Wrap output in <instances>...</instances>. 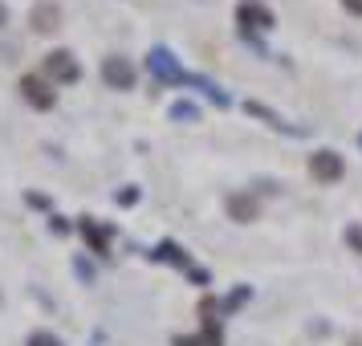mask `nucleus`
Masks as SVG:
<instances>
[{
    "instance_id": "1",
    "label": "nucleus",
    "mask_w": 362,
    "mask_h": 346,
    "mask_svg": "<svg viewBox=\"0 0 362 346\" xmlns=\"http://www.w3.org/2000/svg\"><path fill=\"white\" fill-rule=\"evenodd\" d=\"M147 69L163 86H187V69H183L180 62H175V53L163 50V45H155V50L147 53Z\"/></svg>"
},
{
    "instance_id": "22",
    "label": "nucleus",
    "mask_w": 362,
    "mask_h": 346,
    "mask_svg": "<svg viewBox=\"0 0 362 346\" xmlns=\"http://www.w3.org/2000/svg\"><path fill=\"white\" fill-rule=\"evenodd\" d=\"M346 13H354V17H362V0H342Z\"/></svg>"
},
{
    "instance_id": "15",
    "label": "nucleus",
    "mask_w": 362,
    "mask_h": 346,
    "mask_svg": "<svg viewBox=\"0 0 362 346\" xmlns=\"http://www.w3.org/2000/svg\"><path fill=\"white\" fill-rule=\"evenodd\" d=\"M248 294H252V289H248V285H236V294H232L228 301H224V306H220V310H224V313L240 310V306H245V301H248Z\"/></svg>"
},
{
    "instance_id": "11",
    "label": "nucleus",
    "mask_w": 362,
    "mask_h": 346,
    "mask_svg": "<svg viewBox=\"0 0 362 346\" xmlns=\"http://www.w3.org/2000/svg\"><path fill=\"white\" fill-rule=\"evenodd\" d=\"M151 257H155V261H171V265H183V269H192V261H187V257H183V248L175 245V241H163V245L155 248V253H151Z\"/></svg>"
},
{
    "instance_id": "21",
    "label": "nucleus",
    "mask_w": 362,
    "mask_h": 346,
    "mask_svg": "<svg viewBox=\"0 0 362 346\" xmlns=\"http://www.w3.org/2000/svg\"><path fill=\"white\" fill-rule=\"evenodd\" d=\"M171 346H204V342H199V338H187V334H175V338H171Z\"/></svg>"
},
{
    "instance_id": "23",
    "label": "nucleus",
    "mask_w": 362,
    "mask_h": 346,
    "mask_svg": "<svg viewBox=\"0 0 362 346\" xmlns=\"http://www.w3.org/2000/svg\"><path fill=\"white\" fill-rule=\"evenodd\" d=\"M25 200H29L33 208H49V200H45V196H37V192H29V196H25Z\"/></svg>"
},
{
    "instance_id": "16",
    "label": "nucleus",
    "mask_w": 362,
    "mask_h": 346,
    "mask_svg": "<svg viewBox=\"0 0 362 346\" xmlns=\"http://www.w3.org/2000/svg\"><path fill=\"white\" fill-rule=\"evenodd\" d=\"M74 273H78L82 285H94V265L86 261V257H74Z\"/></svg>"
},
{
    "instance_id": "7",
    "label": "nucleus",
    "mask_w": 362,
    "mask_h": 346,
    "mask_svg": "<svg viewBox=\"0 0 362 346\" xmlns=\"http://www.w3.org/2000/svg\"><path fill=\"white\" fill-rule=\"evenodd\" d=\"M310 175L317 183H338L346 175V163L338 151H317V155H310Z\"/></svg>"
},
{
    "instance_id": "2",
    "label": "nucleus",
    "mask_w": 362,
    "mask_h": 346,
    "mask_svg": "<svg viewBox=\"0 0 362 346\" xmlns=\"http://www.w3.org/2000/svg\"><path fill=\"white\" fill-rule=\"evenodd\" d=\"M236 25H240V33H269L273 25H277V17H273V8L264 4V0H240L236 4Z\"/></svg>"
},
{
    "instance_id": "25",
    "label": "nucleus",
    "mask_w": 362,
    "mask_h": 346,
    "mask_svg": "<svg viewBox=\"0 0 362 346\" xmlns=\"http://www.w3.org/2000/svg\"><path fill=\"white\" fill-rule=\"evenodd\" d=\"M358 147H362V134H358Z\"/></svg>"
},
{
    "instance_id": "19",
    "label": "nucleus",
    "mask_w": 362,
    "mask_h": 346,
    "mask_svg": "<svg viewBox=\"0 0 362 346\" xmlns=\"http://www.w3.org/2000/svg\"><path fill=\"white\" fill-rule=\"evenodd\" d=\"M118 204H122V208H131V204H139V188H122V192H118Z\"/></svg>"
},
{
    "instance_id": "6",
    "label": "nucleus",
    "mask_w": 362,
    "mask_h": 346,
    "mask_svg": "<svg viewBox=\"0 0 362 346\" xmlns=\"http://www.w3.org/2000/svg\"><path fill=\"white\" fill-rule=\"evenodd\" d=\"M62 4L57 0H37L33 4V13H29V25H33V33H41V37H53L57 29H62Z\"/></svg>"
},
{
    "instance_id": "5",
    "label": "nucleus",
    "mask_w": 362,
    "mask_h": 346,
    "mask_svg": "<svg viewBox=\"0 0 362 346\" xmlns=\"http://www.w3.org/2000/svg\"><path fill=\"white\" fill-rule=\"evenodd\" d=\"M21 94H25V102H29L33 110H53V106H57V90H53L45 78H37V74H25V78H21Z\"/></svg>"
},
{
    "instance_id": "9",
    "label": "nucleus",
    "mask_w": 362,
    "mask_h": 346,
    "mask_svg": "<svg viewBox=\"0 0 362 346\" xmlns=\"http://www.w3.org/2000/svg\"><path fill=\"white\" fill-rule=\"evenodd\" d=\"M78 229H82L86 245L94 248V253H110V229H106V224H94L90 216H82V220H78Z\"/></svg>"
},
{
    "instance_id": "24",
    "label": "nucleus",
    "mask_w": 362,
    "mask_h": 346,
    "mask_svg": "<svg viewBox=\"0 0 362 346\" xmlns=\"http://www.w3.org/2000/svg\"><path fill=\"white\" fill-rule=\"evenodd\" d=\"M4 25H8V8H4V4H0V29H4Z\"/></svg>"
},
{
    "instance_id": "13",
    "label": "nucleus",
    "mask_w": 362,
    "mask_h": 346,
    "mask_svg": "<svg viewBox=\"0 0 362 346\" xmlns=\"http://www.w3.org/2000/svg\"><path fill=\"white\" fill-rule=\"evenodd\" d=\"M245 110L252 118H264V122H269V127H277V131H289V122H281V115H273V110L261 106V102H245Z\"/></svg>"
},
{
    "instance_id": "17",
    "label": "nucleus",
    "mask_w": 362,
    "mask_h": 346,
    "mask_svg": "<svg viewBox=\"0 0 362 346\" xmlns=\"http://www.w3.org/2000/svg\"><path fill=\"white\" fill-rule=\"evenodd\" d=\"M29 346H66L57 334H49V330H33L29 334Z\"/></svg>"
},
{
    "instance_id": "3",
    "label": "nucleus",
    "mask_w": 362,
    "mask_h": 346,
    "mask_svg": "<svg viewBox=\"0 0 362 346\" xmlns=\"http://www.w3.org/2000/svg\"><path fill=\"white\" fill-rule=\"evenodd\" d=\"M45 74H49L53 82H62V86L82 82V66H78V57H74L69 50H53V53H45Z\"/></svg>"
},
{
    "instance_id": "8",
    "label": "nucleus",
    "mask_w": 362,
    "mask_h": 346,
    "mask_svg": "<svg viewBox=\"0 0 362 346\" xmlns=\"http://www.w3.org/2000/svg\"><path fill=\"white\" fill-rule=\"evenodd\" d=\"M224 208H228V216L236 220V224H252L257 220V196H248V192H228L224 196Z\"/></svg>"
},
{
    "instance_id": "12",
    "label": "nucleus",
    "mask_w": 362,
    "mask_h": 346,
    "mask_svg": "<svg viewBox=\"0 0 362 346\" xmlns=\"http://www.w3.org/2000/svg\"><path fill=\"white\" fill-rule=\"evenodd\" d=\"M167 118H171V122H196V118H199V106H196V102H187V98H180V102H171Z\"/></svg>"
},
{
    "instance_id": "20",
    "label": "nucleus",
    "mask_w": 362,
    "mask_h": 346,
    "mask_svg": "<svg viewBox=\"0 0 362 346\" xmlns=\"http://www.w3.org/2000/svg\"><path fill=\"white\" fill-rule=\"evenodd\" d=\"M49 229L57 232V236H66V232H69V220H62V216H53V220H49Z\"/></svg>"
},
{
    "instance_id": "18",
    "label": "nucleus",
    "mask_w": 362,
    "mask_h": 346,
    "mask_svg": "<svg viewBox=\"0 0 362 346\" xmlns=\"http://www.w3.org/2000/svg\"><path fill=\"white\" fill-rule=\"evenodd\" d=\"M346 245L354 248V253H362V224H350L346 229Z\"/></svg>"
},
{
    "instance_id": "4",
    "label": "nucleus",
    "mask_w": 362,
    "mask_h": 346,
    "mask_svg": "<svg viewBox=\"0 0 362 346\" xmlns=\"http://www.w3.org/2000/svg\"><path fill=\"white\" fill-rule=\"evenodd\" d=\"M134 66L127 62V57H118V53H110V57H102V82L110 86V90H134Z\"/></svg>"
},
{
    "instance_id": "14",
    "label": "nucleus",
    "mask_w": 362,
    "mask_h": 346,
    "mask_svg": "<svg viewBox=\"0 0 362 346\" xmlns=\"http://www.w3.org/2000/svg\"><path fill=\"white\" fill-rule=\"evenodd\" d=\"M204 346H224V334H220L216 318H204Z\"/></svg>"
},
{
    "instance_id": "10",
    "label": "nucleus",
    "mask_w": 362,
    "mask_h": 346,
    "mask_svg": "<svg viewBox=\"0 0 362 346\" xmlns=\"http://www.w3.org/2000/svg\"><path fill=\"white\" fill-rule=\"evenodd\" d=\"M187 86L204 90V94H208V102H216V106H228V94H224V90H220L216 82H208V78H199V74H187Z\"/></svg>"
}]
</instances>
